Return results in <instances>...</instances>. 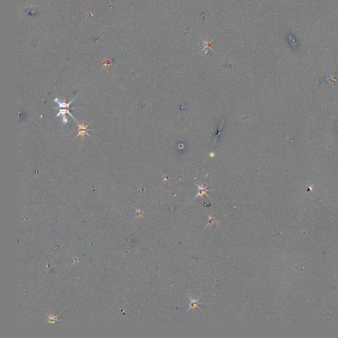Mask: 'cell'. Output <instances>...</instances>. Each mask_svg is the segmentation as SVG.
<instances>
[{"instance_id":"cell-5","label":"cell","mask_w":338,"mask_h":338,"mask_svg":"<svg viewBox=\"0 0 338 338\" xmlns=\"http://www.w3.org/2000/svg\"><path fill=\"white\" fill-rule=\"evenodd\" d=\"M70 108H69V109H64H64H59V110H58V113L56 114V117H58V116H65V114H70V115L71 117H72V118L74 119V120H75V122H77L75 117H74V116L72 115V114H71L70 113Z\"/></svg>"},{"instance_id":"cell-4","label":"cell","mask_w":338,"mask_h":338,"mask_svg":"<svg viewBox=\"0 0 338 338\" xmlns=\"http://www.w3.org/2000/svg\"><path fill=\"white\" fill-rule=\"evenodd\" d=\"M199 299H196V298L192 297H190V307L186 311V313L188 310H191V309H195V308H199V310H201V309L199 308V305H202L203 304V302H199Z\"/></svg>"},{"instance_id":"cell-3","label":"cell","mask_w":338,"mask_h":338,"mask_svg":"<svg viewBox=\"0 0 338 338\" xmlns=\"http://www.w3.org/2000/svg\"><path fill=\"white\" fill-rule=\"evenodd\" d=\"M75 99V98H73L71 101L67 103L65 102V98L64 97V99H62V100H59L58 98H56L54 99V102L57 103V104L58 105V108H70V104H71V102H72ZM58 108H55L54 109H58Z\"/></svg>"},{"instance_id":"cell-8","label":"cell","mask_w":338,"mask_h":338,"mask_svg":"<svg viewBox=\"0 0 338 338\" xmlns=\"http://www.w3.org/2000/svg\"><path fill=\"white\" fill-rule=\"evenodd\" d=\"M62 122L64 125H66L68 122V120L66 116H62Z\"/></svg>"},{"instance_id":"cell-2","label":"cell","mask_w":338,"mask_h":338,"mask_svg":"<svg viewBox=\"0 0 338 338\" xmlns=\"http://www.w3.org/2000/svg\"><path fill=\"white\" fill-rule=\"evenodd\" d=\"M196 184L197 187V196L194 197V199H196V197H203V195H205V196H207V197H210H210L209 196V195L207 194V191H213V190H208V189L207 188L208 185H209L208 184H207V185H206V186H205V187H204V186H199V185L197 184Z\"/></svg>"},{"instance_id":"cell-7","label":"cell","mask_w":338,"mask_h":338,"mask_svg":"<svg viewBox=\"0 0 338 338\" xmlns=\"http://www.w3.org/2000/svg\"><path fill=\"white\" fill-rule=\"evenodd\" d=\"M208 218H209V223H208L207 225H213L215 224V223H217V221L215 220V217H212L211 215H209Z\"/></svg>"},{"instance_id":"cell-1","label":"cell","mask_w":338,"mask_h":338,"mask_svg":"<svg viewBox=\"0 0 338 338\" xmlns=\"http://www.w3.org/2000/svg\"><path fill=\"white\" fill-rule=\"evenodd\" d=\"M91 124V122L89 124H87V125H85V122L84 120H83V122H82V124H77V127H78V134H77V136L75 137L74 139H75L76 137H77L78 136H81V139H82V141H83L84 138H85V134L86 135H87L88 137H90V135L88 133V130H88V126Z\"/></svg>"},{"instance_id":"cell-6","label":"cell","mask_w":338,"mask_h":338,"mask_svg":"<svg viewBox=\"0 0 338 338\" xmlns=\"http://www.w3.org/2000/svg\"><path fill=\"white\" fill-rule=\"evenodd\" d=\"M203 42L204 43V44H205V47L203 48V50L201 51V52H202V51H203V50H205V49H208V50H209V49H210V50H211L213 51H214L213 50L211 49V42H209L208 41H203Z\"/></svg>"}]
</instances>
